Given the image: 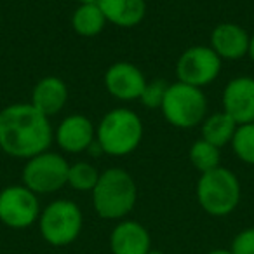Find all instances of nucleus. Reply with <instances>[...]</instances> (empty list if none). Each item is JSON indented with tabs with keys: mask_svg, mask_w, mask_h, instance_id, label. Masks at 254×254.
<instances>
[{
	"mask_svg": "<svg viewBox=\"0 0 254 254\" xmlns=\"http://www.w3.org/2000/svg\"><path fill=\"white\" fill-rule=\"evenodd\" d=\"M54 139L49 117L32 103H14L0 110V150L14 159H32L47 152Z\"/></svg>",
	"mask_w": 254,
	"mask_h": 254,
	"instance_id": "1",
	"label": "nucleus"
},
{
	"mask_svg": "<svg viewBox=\"0 0 254 254\" xmlns=\"http://www.w3.org/2000/svg\"><path fill=\"white\" fill-rule=\"evenodd\" d=\"M92 195V207L103 219H124L138 200L136 181L127 171L112 167L99 174Z\"/></svg>",
	"mask_w": 254,
	"mask_h": 254,
	"instance_id": "2",
	"label": "nucleus"
},
{
	"mask_svg": "<svg viewBox=\"0 0 254 254\" xmlns=\"http://www.w3.org/2000/svg\"><path fill=\"white\" fill-rule=\"evenodd\" d=\"M96 141L105 155H131L143 141L141 117L127 108H115L105 113L96 127Z\"/></svg>",
	"mask_w": 254,
	"mask_h": 254,
	"instance_id": "3",
	"label": "nucleus"
},
{
	"mask_svg": "<svg viewBox=\"0 0 254 254\" xmlns=\"http://www.w3.org/2000/svg\"><path fill=\"white\" fill-rule=\"evenodd\" d=\"M197 200L200 207L214 218L228 216L239 207V178L226 167H216L200 174L197 181Z\"/></svg>",
	"mask_w": 254,
	"mask_h": 254,
	"instance_id": "4",
	"label": "nucleus"
},
{
	"mask_svg": "<svg viewBox=\"0 0 254 254\" xmlns=\"http://www.w3.org/2000/svg\"><path fill=\"white\" fill-rule=\"evenodd\" d=\"M37 223L40 235L49 246L66 247L80 235L84 216L75 202L68 198H58L44 207Z\"/></svg>",
	"mask_w": 254,
	"mask_h": 254,
	"instance_id": "5",
	"label": "nucleus"
},
{
	"mask_svg": "<svg viewBox=\"0 0 254 254\" xmlns=\"http://www.w3.org/2000/svg\"><path fill=\"white\" fill-rule=\"evenodd\" d=\"M160 112L167 124L173 127L191 129L204 122L207 113V99L202 89L183 82H174L167 87Z\"/></svg>",
	"mask_w": 254,
	"mask_h": 254,
	"instance_id": "6",
	"label": "nucleus"
},
{
	"mask_svg": "<svg viewBox=\"0 0 254 254\" xmlns=\"http://www.w3.org/2000/svg\"><path fill=\"white\" fill-rule=\"evenodd\" d=\"M70 164L56 152H42L26 160L21 180L26 188L37 195L54 193L68 183Z\"/></svg>",
	"mask_w": 254,
	"mask_h": 254,
	"instance_id": "7",
	"label": "nucleus"
},
{
	"mask_svg": "<svg viewBox=\"0 0 254 254\" xmlns=\"http://www.w3.org/2000/svg\"><path fill=\"white\" fill-rule=\"evenodd\" d=\"M221 64L223 60L211 49V46L188 47L176 61L178 82L202 89L219 77Z\"/></svg>",
	"mask_w": 254,
	"mask_h": 254,
	"instance_id": "8",
	"label": "nucleus"
},
{
	"mask_svg": "<svg viewBox=\"0 0 254 254\" xmlns=\"http://www.w3.org/2000/svg\"><path fill=\"white\" fill-rule=\"evenodd\" d=\"M40 202L25 185H11L0 191V221L12 230H25L39 221Z\"/></svg>",
	"mask_w": 254,
	"mask_h": 254,
	"instance_id": "9",
	"label": "nucleus"
},
{
	"mask_svg": "<svg viewBox=\"0 0 254 254\" xmlns=\"http://www.w3.org/2000/svg\"><path fill=\"white\" fill-rule=\"evenodd\" d=\"M105 87L110 96L120 101H136L146 85L143 71L136 64L117 61L105 71Z\"/></svg>",
	"mask_w": 254,
	"mask_h": 254,
	"instance_id": "10",
	"label": "nucleus"
},
{
	"mask_svg": "<svg viewBox=\"0 0 254 254\" xmlns=\"http://www.w3.org/2000/svg\"><path fill=\"white\" fill-rule=\"evenodd\" d=\"M223 112L228 113L239 126L254 122V78L235 77L223 91Z\"/></svg>",
	"mask_w": 254,
	"mask_h": 254,
	"instance_id": "11",
	"label": "nucleus"
},
{
	"mask_svg": "<svg viewBox=\"0 0 254 254\" xmlns=\"http://www.w3.org/2000/svg\"><path fill=\"white\" fill-rule=\"evenodd\" d=\"M54 138L63 152L82 153L87 152L89 146L96 139V127L91 119L80 113H73L63 119L58 126Z\"/></svg>",
	"mask_w": 254,
	"mask_h": 254,
	"instance_id": "12",
	"label": "nucleus"
},
{
	"mask_svg": "<svg viewBox=\"0 0 254 254\" xmlns=\"http://www.w3.org/2000/svg\"><path fill=\"white\" fill-rule=\"evenodd\" d=\"M251 35L237 23H219L211 32V49L225 61L242 60L249 54Z\"/></svg>",
	"mask_w": 254,
	"mask_h": 254,
	"instance_id": "13",
	"label": "nucleus"
},
{
	"mask_svg": "<svg viewBox=\"0 0 254 254\" xmlns=\"http://www.w3.org/2000/svg\"><path fill=\"white\" fill-rule=\"evenodd\" d=\"M152 249L150 233L141 223L124 219L110 233L112 254H146Z\"/></svg>",
	"mask_w": 254,
	"mask_h": 254,
	"instance_id": "14",
	"label": "nucleus"
},
{
	"mask_svg": "<svg viewBox=\"0 0 254 254\" xmlns=\"http://www.w3.org/2000/svg\"><path fill=\"white\" fill-rule=\"evenodd\" d=\"M68 101V87L63 78L49 77L40 78L32 91V105L39 110L42 115L53 117L58 115L64 108Z\"/></svg>",
	"mask_w": 254,
	"mask_h": 254,
	"instance_id": "15",
	"label": "nucleus"
},
{
	"mask_svg": "<svg viewBox=\"0 0 254 254\" xmlns=\"http://www.w3.org/2000/svg\"><path fill=\"white\" fill-rule=\"evenodd\" d=\"M96 4L105 14L106 21L119 28H134L145 19V0H98Z\"/></svg>",
	"mask_w": 254,
	"mask_h": 254,
	"instance_id": "16",
	"label": "nucleus"
},
{
	"mask_svg": "<svg viewBox=\"0 0 254 254\" xmlns=\"http://www.w3.org/2000/svg\"><path fill=\"white\" fill-rule=\"evenodd\" d=\"M200 126H202V139L218 146V148H223V146L232 143L239 124L228 113L216 112L212 115L205 117Z\"/></svg>",
	"mask_w": 254,
	"mask_h": 254,
	"instance_id": "17",
	"label": "nucleus"
},
{
	"mask_svg": "<svg viewBox=\"0 0 254 254\" xmlns=\"http://www.w3.org/2000/svg\"><path fill=\"white\" fill-rule=\"evenodd\" d=\"M106 18L99 5L96 4H78L71 14V28L80 37H96L105 30Z\"/></svg>",
	"mask_w": 254,
	"mask_h": 254,
	"instance_id": "18",
	"label": "nucleus"
},
{
	"mask_svg": "<svg viewBox=\"0 0 254 254\" xmlns=\"http://www.w3.org/2000/svg\"><path fill=\"white\" fill-rule=\"evenodd\" d=\"M190 162L200 174L221 167V148L211 145L205 139H198L190 146Z\"/></svg>",
	"mask_w": 254,
	"mask_h": 254,
	"instance_id": "19",
	"label": "nucleus"
},
{
	"mask_svg": "<svg viewBox=\"0 0 254 254\" xmlns=\"http://www.w3.org/2000/svg\"><path fill=\"white\" fill-rule=\"evenodd\" d=\"M99 171L89 162H75L70 166L68 171V187L77 191H92L99 180Z\"/></svg>",
	"mask_w": 254,
	"mask_h": 254,
	"instance_id": "20",
	"label": "nucleus"
},
{
	"mask_svg": "<svg viewBox=\"0 0 254 254\" xmlns=\"http://www.w3.org/2000/svg\"><path fill=\"white\" fill-rule=\"evenodd\" d=\"M230 145L237 159L242 160L244 164L254 166V122L242 124L237 127L235 136Z\"/></svg>",
	"mask_w": 254,
	"mask_h": 254,
	"instance_id": "21",
	"label": "nucleus"
},
{
	"mask_svg": "<svg viewBox=\"0 0 254 254\" xmlns=\"http://www.w3.org/2000/svg\"><path fill=\"white\" fill-rule=\"evenodd\" d=\"M167 84L164 78H155V80H146V85L143 89L141 96H139V101L145 108L148 110H160L164 103V98H166L167 92Z\"/></svg>",
	"mask_w": 254,
	"mask_h": 254,
	"instance_id": "22",
	"label": "nucleus"
},
{
	"mask_svg": "<svg viewBox=\"0 0 254 254\" xmlns=\"http://www.w3.org/2000/svg\"><path fill=\"white\" fill-rule=\"evenodd\" d=\"M230 251L232 254H254V226L237 233Z\"/></svg>",
	"mask_w": 254,
	"mask_h": 254,
	"instance_id": "23",
	"label": "nucleus"
},
{
	"mask_svg": "<svg viewBox=\"0 0 254 254\" xmlns=\"http://www.w3.org/2000/svg\"><path fill=\"white\" fill-rule=\"evenodd\" d=\"M247 56L253 60V63H254V33L251 35V44H249V54Z\"/></svg>",
	"mask_w": 254,
	"mask_h": 254,
	"instance_id": "24",
	"label": "nucleus"
},
{
	"mask_svg": "<svg viewBox=\"0 0 254 254\" xmlns=\"http://www.w3.org/2000/svg\"><path fill=\"white\" fill-rule=\"evenodd\" d=\"M207 254H232V251L230 249H212V251H209Z\"/></svg>",
	"mask_w": 254,
	"mask_h": 254,
	"instance_id": "25",
	"label": "nucleus"
},
{
	"mask_svg": "<svg viewBox=\"0 0 254 254\" xmlns=\"http://www.w3.org/2000/svg\"><path fill=\"white\" fill-rule=\"evenodd\" d=\"M78 4H94V2H98V0H77Z\"/></svg>",
	"mask_w": 254,
	"mask_h": 254,
	"instance_id": "26",
	"label": "nucleus"
},
{
	"mask_svg": "<svg viewBox=\"0 0 254 254\" xmlns=\"http://www.w3.org/2000/svg\"><path fill=\"white\" fill-rule=\"evenodd\" d=\"M146 254H166V253H162V251H159V249H150Z\"/></svg>",
	"mask_w": 254,
	"mask_h": 254,
	"instance_id": "27",
	"label": "nucleus"
}]
</instances>
